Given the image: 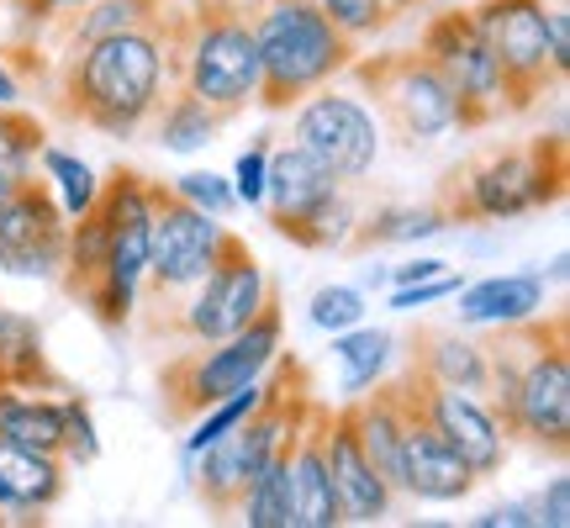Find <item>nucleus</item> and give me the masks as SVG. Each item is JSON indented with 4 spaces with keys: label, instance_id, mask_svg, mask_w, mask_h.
Here are the masks:
<instances>
[{
    "label": "nucleus",
    "instance_id": "obj_41",
    "mask_svg": "<svg viewBox=\"0 0 570 528\" xmlns=\"http://www.w3.org/2000/svg\"><path fill=\"white\" fill-rule=\"evenodd\" d=\"M17 101H21V80L11 75V63L0 53V106H17Z\"/></svg>",
    "mask_w": 570,
    "mask_h": 528
},
{
    "label": "nucleus",
    "instance_id": "obj_20",
    "mask_svg": "<svg viewBox=\"0 0 570 528\" xmlns=\"http://www.w3.org/2000/svg\"><path fill=\"white\" fill-rule=\"evenodd\" d=\"M454 302H460V323L465 327H508L550 306V281H544V270L487 275L475 285H460Z\"/></svg>",
    "mask_w": 570,
    "mask_h": 528
},
{
    "label": "nucleus",
    "instance_id": "obj_4",
    "mask_svg": "<svg viewBox=\"0 0 570 528\" xmlns=\"http://www.w3.org/2000/svg\"><path fill=\"white\" fill-rule=\"evenodd\" d=\"M570 180V154L566 133H539L529 143H508V148H487L475 159L454 164L433 202L444 206L449 223H518L529 212H544L566 196Z\"/></svg>",
    "mask_w": 570,
    "mask_h": 528
},
{
    "label": "nucleus",
    "instance_id": "obj_43",
    "mask_svg": "<svg viewBox=\"0 0 570 528\" xmlns=\"http://www.w3.org/2000/svg\"><path fill=\"white\" fill-rule=\"evenodd\" d=\"M6 312H11V302H6V296H0V323H6Z\"/></svg>",
    "mask_w": 570,
    "mask_h": 528
},
{
    "label": "nucleus",
    "instance_id": "obj_3",
    "mask_svg": "<svg viewBox=\"0 0 570 528\" xmlns=\"http://www.w3.org/2000/svg\"><path fill=\"white\" fill-rule=\"evenodd\" d=\"M164 75L227 123L259 101V48L244 0H185L164 6Z\"/></svg>",
    "mask_w": 570,
    "mask_h": 528
},
{
    "label": "nucleus",
    "instance_id": "obj_35",
    "mask_svg": "<svg viewBox=\"0 0 570 528\" xmlns=\"http://www.w3.org/2000/svg\"><path fill=\"white\" fill-rule=\"evenodd\" d=\"M175 196H185L190 206H202L206 217H227L233 212V185H227V175H212V169H185V175H175Z\"/></svg>",
    "mask_w": 570,
    "mask_h": 528
},
{
    "label": "nucleus",
    "instance_id": "obj_22",
    "mask_svg": "<svg viewBox=\"0 0 570 528\" xmlns=\"http://www.w3.org/2000/svg\"><path fill=\"white\" fill-rule=\"evenodd\" d=\"M0 481L11 491V518L42 524V512H53L63 502V491H69V466L59 454L0 444Z\"/></svg>",
    "mask_w": 570,
    "mask_h": 528
},
{
    "label": "nucleus",
    "instance_id": "obj_15",
    "mask_svg": "<svg viewBox=\"0 0 570 528\" xmlns=\"http://www.w3.org/2000/svg\"><path fill=\"white\" fill-rule=\"evenodd\" d=\"M63 248H69V217L53 185L32 169L0 202V270L21 281H59Z\"/></svg>",
    "mask_w": 570,
    "mask_h": 528
},
{
    "label": "nucleus",
    "instance_id": "obj_27",
    "mask_svg": "<svg viewBox=\"0 0 570 528\" xmlns=\"http://www.w3.org/2000/svg\"><path fill=\"white\" fill-rule=\"evenodd\" d=\"M333 354H338V365H344L338 391H344V397H360V391H370L391 370V360H396V333L354 323V327H344V333H333Z\"/></svg>",
    "mask_w": 570,
    "mask_h": 528
},
{
    "label": "nucleus",
    "instance_id": "obj_14",
    "mask_svg": "<svg viewBox=\"0 0 570 528\" xmlns=\"http://www.w3.org/2000/svg\"><path fill=\"white\" fill-rule=\"evenodd\" d=\"M402 391H407L412 412L423 418L439 439H444L460 460L470 466V476L475 481H491V476H502V466H508V433L497 428V418H491V407L481 402V397H470V391H454V387H439L433 375H423L417 365H402Z\"/></svg>",
    "mask_w": 570,
    "mask_h": 528
},
{
    "label": "nucleus",
    "instance_id": "obj_29",
    "mask_svg": "<svg viewBox=\"0 0 570 528\" xmlns=\"http://www.w3.org/2000/svg\"><path fill=\"white\" fill-rule=\"evenodd\" d=\"M38 164H42V180L53 185V196H59V206H63V217L75 223L85 206L96 202V190H101V180H96V169L85 159H75V154H63V148H48L42 143L38 148Z\"/></svg>",
    "mask_w": 570,
    "mask_h": 528
},
{
    "label": "nucleus",
    "instance_id": "obj_16",
    "mask_svg": "<svg viewBox=\"0 0 570 528\" xmlns=\"http://www.w3.org/2000/svg\"><path fill=\"white\" fill-rule=\"evenodd\" d=\"M327 470H333V491H338V518L344 524H386L396 512V491L386 487V476L370 466L365 444L354 433V407H333L327 418Z\"/></svg>",
    "mask_w": 570,
    "mask_h": 528
},
{
    "label": "nucleus",
    "instance_id": "obj_6",
    "mask_svg": "<svg viewBox=\"0 0 570 528\" xmlns=\"http://www.w3.org/2000/svg\"><path fill=\"white\" fill-rule=\"evenodd\" d=\"M269 291H275V281L265 275V264L254 260L248 238L223 227L217 260L202 281L175 302H138L132 323H138L142 344H217V339H233L265 306Z\"/></svg>",
    "mask_w": 570,
    "mask_h": 528
},
{
    "label": "nucleus",
    "instance_id": "obj_33",
    "mask_svg": "<svg viewBox=\"0 0 570 528\" xmlns=\"http://www.w3.org/2000/svg\"><path fill=\"white\" fill-rule=\"evenodd\" d=\"M6 6H11V38H6V48H32L42 38V27H53L59 17L80 11L90 0H6Z\"/></svg>",
    "mask_w": 570,
    "mask_h": 528
},
{
    "label": "nucleus",
    "instance_id": "obj_11",
    "mask_svg": "<svg viewBox=\"0 0 570 528\" xmlns=\"http://www.w3.org/2000/svg\"><path fill=\"white\" fill-rule=\"evenodd\" d=\"M544 0H475L470 21L502 63L508 85V117H529L550 90H560L550 69V32H544Z\"/></svg>",
    "mask_w": 570,
    "mask_h": 528
},
{
    "label": "nucleus",
    "instance_id": "obj_40",
    "mask_svg": "<svg viewBox=\"0 0 570 528\" xmlns=\"http://www.w3.org/2000/svg\"><path fill=\"white\" fill-rule=\"evenodd\" d=\"M481 528H523V524H539L533 518V502H502V508H491L475 518Z\"/></svg>",
    "mask_w": 570,
    "mask_h": 528
},
{
    "label": "nucleus",
    "instance_id": "obj_10",
    "mask_svg": "<svg viewBox=\"0 0 570 528\" xmlns=\"http://www.w3.org/2000/svg\"><path fill=\"white\" fill-rule=\"evenodd\" d=\"M428 63L444 75V85L454 90V127L460 133H487L508 117V85H502V63L487 48V38L475 32L470 6L439 11L428 17L423 42Z\"/></svg>",
    "mask_w": 570,
    "mask_h": 528
},
{
    "label": "nucleus",
    "instance_id": "obj_7",
    "mask_svg": "<svg viewBox=\"0 0 570 528\" xmlns=\"http://www.w3.org/2000/svg\"><path fill=\"white\" fill-rule=\"evenodd\" d=\"M281 339H285V306H281V291H269L265 306H259L233 339L169 349L159 375H154V381H159L164 423L185 428L190 418H202L212 402H223L227 391L254 387L269 370V360L281 354Z\"/></svg>",
    "mask_w": 570,
    "mask_h": 528
},
{
    "label": "nucleus",
    "instance_id": "obj_9",
    "mask_svg": "<svg viewBox=\"0 0 570 528\" xmlns=\"http://www.w3.org/2000/svg\"><path fill=\"white\" fill-rule=\"evenodd\" d=\"M344 75L370 96V111L381 123V138L396 148H423L454 133V90L444 75L428 63L423 48H396V53H360Z\"/></svg>",
    "mask_w": 570,
    "mask_h": 528
},
{
    "label": "nucleus",
    "instance_id": "obj_17",
    "mask_svg": "<svg viewBox=\"0 0 570 528\" xmlns=\"http://www.w3.org/2000/svg\"><path fill=\"white\" fill-rule=\"evenodd\" d=\"M396 391H402V381H396ZM402 407H407V433H402V497H407V502H433V508L465 502L481 481H475L465 460L412 412L407 391H402Z\"/></svg>",
    "mask_w": 570,
    "mask_h": 528
},
{
    "label": "nucleus",
    "instance_id": "obj_19",
    "mask_svg": "<svg viewBox=\"0 0 570 528\" xmlns=\"http://www.w3.org/2000/svg\"><path fill=\"white\" fill-rule=\"evenodd\" d=\"M338 175L327 169V164H317L312 154H306L302 143H269V159H265V223L275 227V233H285V227L296 223V217H306L317 202H327L333 190H338Z\"/></svg>",
    "mask_w": 570,
    "mask_h": 528
},
{
    "label": "nucleus",
    "instance_id": "obj_38",
    "mask_svg": "<svg viewBox=\"0 0 570 528\" xmlns=\"http://www.w3.org/2000/svg\"><path fill=\"white\" fill-rule=\"evenodd\" d=\"M533 518L550 528H566L570 524V476H554L544 497H533Z\"/></svg>",
    "mask_w": 570,
    "mask_h": 528
},
{
    "label": "nucleus",
    "instance_id": "obj_24",
    "mask_svg": "<svg viewBox=\"0 0 570 528\" xmlns=\"http://www.w3.org/2000/svg\"><path fill=\"white\" fill-rule=\"evenodd\" d=\"M449 217L439 202L428 206H375L370 217H354V227H348V238L338 254H370V248H396V244H423V238H439V233H449Z\"/></svg>",
    "mask_w": 570,
    "mask_h": 528
},
{
    "label": "nucleus",
    "instance_id": "obj_23",
    "mask_svg": "<svg viewBox=\"0 0 570 528\" xmlns=\"http://www.w3.org/2000/svg\"><path fill=\"white\" fill-rule=\"evenodd\" d=\"M59 397H53V391L0 387V444L38 449V454H59L63 449V402Z\"/></svg>",
    "mask_w": 570,
    "mask_h": 528
},
{
    "label": "nucleus",
    "instance_id": "obj_12",
    "mask_svg": "<svg viewBox=\"0 0 570 528\" xmlns=\"http://www.w3.org/2000/svg\"><path fill=\"white\" fill-rule=\"evenodd\" d=\"M148 206H154V238H148V302H175L202 281L217 244H223V217H206L202 206L175 196L169 180L148 175Z\"/></svg>",
    "mask_w": 570,
    "mask_h": 528
},
{
    "label": "nucleus",
    "instance_id": "obj_31",
    "mask_svg": "<svg viewBox=\"0 0 570 528\" xmlns=\"http://www.w3.org/2000/svg\"><path fill=\"white\" fill-rule=\"evenodd\" d=\"M327 11V21L344 32L348 42H375V38H386L391 27H396V17H391V6L386 0H317Z\"/></svg>",
    "mask_w": 570,
    "mask_h": 528
},
{
    "label": "nucleus",
    "instance_id": "obj_26",
    "mask_svg": "<svg viewBox=\"0 0 570 528\" xmlns=\"http://www.w3.org/2000/svg\"><path fill=\"white\" fill-rule=\"evenodd\" d=\"M296 423H302V418H296ZM296 423L285 428V439L269 449V460L259 466V476L248 481L244 508H238V518H244L248 528H291V518H296V487H291V439H296Z\"/></svg>",
    "mask_w": 570,
    "mask_h": 528
},
{
    "label": "nucleus",
    "instance_id": "obj_36",
    "mask_svg": "<svg viewBox=\"0 0 570 528\" xmlns=\"http://www.w3.org/2000/svg\"><path fill=\"white\" fill-rule=\"evenodd\" d=\"M460 285H465V275H454V270H444V275H428V281L391 285L386 306H391V312H417V306H433V302H444V296H454Z\"/></svg>",
    "mask_w": 570,
    "mask_h": 528
},
{
    "label": "nucleus",
    "instance_id": "obj_42",
    "mask_svg": "<svg viewBox=\"0 0 570 528\" xmlns=\"http://www.w3.org/2000/svg\"><path fill=\"white\" fill-rule=\"evenodd\" d=\"M391 6V17L402 21V17H412V11H423V6H433V0H386Z\"/></svg>",
    "mask_w": 570,
    "mask_h": 528
},
{
    "label": "nucleus",
    "instance_id": "obj_5",
    "mask_svg": "<svg viewBox=\"0 0 570 528\" xmlns=\"http://www.w3.org/2000/svg\"><path fill=\"white\" fill-rule=\"evenodd\" d=\"M254 48H259V101L265 111H291L317 85L344 80L360 59V42H348L317 0H244Z\"/></svg>",
    "mask_w": 570,
    "mask_h": 528
},
{
    "label": "nucleus",
    "instance_id": "obj_45",
    "mask_svg": "<svg viewBox=\"0 0 570 528\" xmlns=\"http://www.w3.org/2000/svg\"><path fill=\"white\" fill-rule=\"evenodd\" d=\"M0 524H6V512H0Z\"/></svg>",
    "mask_w": 570,
    "mask_h": 528
},
{
    "label": "nucleus",
    "instance_id": "obj_2",
    "mask_svg": "<svg viewBox=\"0 0 570 528\" xmlns=\"http://www.w3.org/2000/svg\"><path fill=\"white\" fill-rule=\"evenodd\" d=\"M169 90L164 75V17L132 32H111L53 59L48 69V111L59 123L90 127L101 138H138L159 96Z\"/></svg>",
    "mask_w": 570,
    "mask_h": 528
},
{
    "label": "nucleus",
    "instance_id": "obj_8",
    "mask_svg": "<svg viewBox=\"0 0 570 528\" xmlns=\"http://www.w3.org/2000/svg\"><path fill=\"white\" fill-rule=\"evenodd\" d=\"M101 212V275L80 296V306L106 327L127 333L132 312L142 302V275H148V238H154V206H148V175L132 164L106 169L96 190Z\"/></svg>",
    "mask_w": 570,
    "mask_h": 528
},
{
    "label": "nucleus",
    "instance_id": "obj_32",
    "mask_svg": "<svg viewBox=\"0 0 570 528\" xmlns=\"http://www.w3.org/2000/svg\"><path fill=\"white\" fill-rule=\"evenodd\" d=\"M365 291L360 285H323L317 296H312V306H306V317H312V327H323V333H344V327L365 323Z\"/></svg>",
    "mask_w": 570,
    "mask_h": 528
},
{
    "label": "nucleus",
    "instance_id": "obj_18",
    "mask_svg": "<svg viewBox=\"0 0 570 528\" xmlns=\"http://www.w3.org/2000/svg\"><path fill=\"white\" fill-rule=\"evenodd\" d=\"M327 418L333 407L312 391L296 439H291V487H296V518L291 528H338V491H333V470H327Z\"/></svg>",
    "mask_w": 570,
    "mask_h": 528
},
{
    "label": "nucleus",
    "instance_id": "obj_1",
    "mask_svg": "<svg viewBox=\"0 0 570 528\" xmlns=\"http://www.w3.org/2000/svg\"><path fill=\"white\" fill-rule=\"evenodd\" d=\"M487 344V397L508 444H529L550 460L570 454V312H533L497 327Z\"/></svg>",
    "mask_w": 570,
    "mask_h": 528
},
{
    "label": "nucleus",
    "instance_id": "obj_39",
    "mask_svg": "<svg viewBox=\"0 0 570 528\" xmlns=\"http://www.w3.org/2000/svg\"><path fill=\"white\" fill-rule=\"evenodd\" d=\"M444 270H449V260H439V254H417V260L386 270V281L391 285H407V281H428V275H444Z\"/></svg>",
    "mask_w": 570,
    "mask_h": 528
},
{
    "label": "nucleus",
    "instance_id": "obj_28",
    "mask_svg": "<svg viewBox=\"0 0 570 528\" xmlns=\"http://www.w3.org/2000/svg\"><path fill=\"white\" fill-rule=\"evenodd\" d=\"M354 217H360V206L348 202V190L338 185L327 202H317L306 217H296V223L285 227L281 238L285 244H296V248H306V254H338L344 238H348V227H354Z\"/></svg>",
    "mask_w": 570,
    "mask_h": 528
},
{
    "label": "nucleus",
    "instance_id": "obj_44",
    "mask_svg": "<svg viewBox=\"0 0 570 528\" xmlns=\"http://www.w3.org/2000/svg\"><path fill=\"white\" fill-rule=\"evenodd\" d=\"M554 6H570V0H554Z\"/></svg>",
    "mask_w": 570,
    "mask_h": 528
},
{
    "label": "nucleus",
    "instance_id": "obj_30",
    "mask_svg": "<svg viewBox=\"0 0 570 528\" xmlns=\"http://www.w3.org/2000/svg\"><path fill=\"white\" fill-rule=\"evenodd\" d=\"M59 402H63V449H59L63 466L69 470L96 466L101 460V433H96V418H90V397L69 387Z\"/></svg>",
    "mask_w": 570,
    "mask_h": 528
},
{
    "label": "nucleus",
    "instance_id": "obj_13",
    "mask_svg": "<svg viewBox=\"0 0 570 528\" xmlns=\"http://www.w3.org/2000/svg\"><path fill=\"white\" fill-rule=\"evenodd\" d=\"M291 143H302L312 159L327 164L344 185H354L381 159V123L360 96H344L338 85H317L312 96L291 106Z\"/></svg>",
    "mask_w": 570,
    "mask_h": 528
},
{
    "label": "nucleus",
    "instance_id": "obj_21",
    "mask_svg": "<svg viewBox=\"0 0 570 528\" xmlns=\"http://www.w3.org/2000/svg\"><path fill=\"white\" fill-rule=\"evenodd\" d=\"M407 365L433 375L439 387L487 397V344L470 339V333H454V327H417L407 339Z\"/></svg>",
    "mask_w": 570,
    "mask_h": 528
},
{
    "label": "nucleus",
    "instance_id": "obj_34",
    "mask_svg": "<svg viewBox=\"0 0 570 528\" xmlns=\"http://www.w3.org/2000/svg\"><path fill=\"white\" fill-rule=\"evenodd\" d=\"M265 159H269V133L265 138H254L233 159V175H227V185H233V202L248 206V212H259L265 206Z\"/></svg>",
    "mask_w": 570,
    "mask_h": 528
},
{
    "label": "nucleus",
    "instance_id": "obj_25",
    "mask_svg": "<svg viewBox=\"0 0 570 528\" xmlns=\"http://www.w3.org/2000/svg\"><path fill=\"white\" fill-rule=\"evenodd\" d=\"M148 127H154V143H159L164 154H202L206 143H217V133L227 127V117L217 111V106H206L202 96H190V90H180V85H169V90L159 96V106H154Z\"/></svg>",
    "mask_w": 570,
    "mask_h": 528
},
{
    "label": "nucleus",
    "instance_id": "obj_37",
    "mask_svg": "<svg viewBox=\"0 0 570 528\" xmlns=\"http://www.w3.org/2000/svg\"><path fill=\"white\" fill-rule=\"evenodd\" d=\"M544 32H550V69H554V80L566 85V75H570V6H550Z\"/></svg>",
    "mask_w": 570,
    "mask_h": 528
}]
</instances>
